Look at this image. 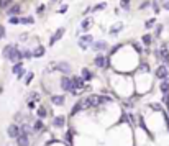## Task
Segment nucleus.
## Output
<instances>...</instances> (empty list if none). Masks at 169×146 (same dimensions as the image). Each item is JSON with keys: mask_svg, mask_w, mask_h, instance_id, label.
<instances>
[{"mask_svg": "<svg viewBox=\"0 0 169 146\" xmlns=\"http://www.w3.org/2000/svg\"><path fill=\"white\" fill-rule=\"evenodd\" d=\"M3 58H5V59H10L12 62H20L23 56H21L20 49H16L13 45H8V46L3 48Z\"/></svg>", "mask_w": 169, "mask_h": 146, "instance_id": "nucleus-1", "label": "nucleus"}, {"mask_svg": "<svg viewBox=\"0 0 169 146\" xmlns=\"http://www.w3.org/2000/svg\"><path fill=\"white\" fill-rule=\"evenodd\" d=\"M84 89H86V86H84V81L82 79H79V77H71V94H74V95H77V94H81V92H84Z\"/></svg>", "mask_w": 169, "mask_h": 146, "instance_id": "nucleus-2", "label": "nucleus"}, {"mask_svg": "<svg viewBox=\"0 0 169 146\" xmlns=\"http://www.w3.org/2000/svg\"><path fill=\"white\" fill-rule=\"evenodd\" d=\"M86 108H90V105H89V102L87 99H84V100H79L76 104V105L72 107V110H71V115H76L77 112H81V110H86Z\"/></svg>", "mask_w": 169, "mask_h": 146, "instance_id": "nucleus-3", "label": "nucleus"}, {"mask_svg": "<svg viewBox=\"0 0 169 146\" xmlns=\"http://www.w3.org/2000/svg\"><path fill=\"white\" fill-rule=\"evenodd\" d=\"M92 43H94V36H90V35H84L79 38V46L82 49H87L89 45H92Z\"/></svg>", "mask_w": 169, "mask_h": 146, "instance_id": "nucleus-4", "label": "nucleus"}, {"mask_svg": "<svg viewBox=\"0 0 169 146\" xmlns=\"http://www.w3.org/2000/svg\"><path fill=\"white\" fill-rule=\"evenodd\" d=\"M16 145H18V146H28V145H30L28 133H25V131H20V133H18V136H16Z\"/></svg>", "mask_w": 169, "mask_h": 146, "instance_id": "nucleus-5", "label": "nucleus"}, {"mask_svg": "<svg viewBox=\"0 0 169 146\" xmlns=\"http://www.w3.org/2000/svg\"><path fill=\"white\" fill-rule=\"evenodd\" d=\"M51 67L53 69L61 71V72H64V74H69V72H71V66L67 64V62H53Z\"/></svg>", "mask_w": 169, "mask_h": 146, "instance_id": "nucleus-6", "label": "nucleus"}, {"mask_svg": "<svg viewBox=\"0 0 169 146\" xmlns=\"http://www.w3.org/2000/svg\"><path fill=\"white\" fill-rule=\"evenodd\" d=\"M7 133H8V136H12V138H16L18 133H20V126L18 125H10L8 128H7Z\"/></svg>", "mask_w": 169, "mask_h": 146, "instance_id": "nucleus-7", "label": "nucleus"}, {"mask_svg": "<svg viewBox=\"0 0 169 146\" xmlns=\"http://www.w3.org/2000/svg\"><path fill=\"white\" fill-rule=\"evenodd\" d=\"M169 71L166 66H159L158 69H156V76H158V79H164V77H168Z\"/></svg>", "mask_w": 169, "mask_h": 146, "instance_id": "nucleus-8", "label": "nucleus"}, {"mask_svg": "<svg viewBox=\"0 0 169 146\" xmlns=\"http://www.w3.org/2000/svg\"><path fill=\"white\" fill-rule=\"evenodd\" d=\"M64 31H66L64 28H59V30H56V33H54V35H53V38L49 40V45H54L57 40H61V36L64 35Z\"/></svg>", "mask_w": 169, "mask_h": 146, "instance_id": "nucleus-9", "label": "nucleus"}, {"mask_svg": "<svg viewBox=\"0 0 169 146\" xmlns=\"http://www.w3.org/2000/svg\"><path fill=\"white\" fill-rule=\"evenodd\" d=\"M87 102L90 107H97L100 105V95H89L87 97Z\"/></svg>", "mask_w": 169, "mask_h": 146, "instance_id": "nucleus-10", "label": "nucleus"}, {"mask_svg": "<svg viewBox=\"0 0 169 146\" xmlns=\"http://www.w3.org/2000/svg\"><path fill=\"white\" fill-rule=\"evenodd\" d=\"M107 58L105 56H102V54H97V58H95V66L97 67H103V66H107Z\"/></svg>", "mask_w": 169, "mask_h": 146, "instance_id": "nucleus-11", "label": "nucleus"}, {"mask_svg": "<svg viewBox=\"0 0 169 146\" xmlns=\"http://www.w3.org/2000/svg\"><path fill=\"white\" fill-rule=\"evenodd\" d=\"M158 54L163 58L164 62H169V51H168V48H164V46H163V48L158 51Z\"/></svg>", "mask_w": 169, "mask_h": 146, "instance_id": "nucleus-12", "label": "nucleus"}, {"mask_svg": "<svg viewBox=\"0 0 169 146\" xmlns=\"http://www.w3.org/2000/svg\"><path fill=\"white\" fill-rule=\"evenodd\" d=\"M64 123H66L64 117H56V118L53 120V125L56 126V128H62V126H64Z\"/></svg>", "mask_w": 169, "mask_h": 146, "instance_id": "nucleus-13", "label": "nucleus"}, {"mask_svg": "<svg viewBox=\"0 0 169 146\" xmlns=\"http://www.w3.org/2000/svg\"><path fill=\"white\" fill-rule=\"evenodd\" d=\"M107 48V41H95L94 43V49L95 51H102Z\"/></svg>", "mask_w": 169, "mask_h": 146, "instance_id": "nucleus-14", "label": "nucleus"}, {"mask_svg": "<svg viewBox=\"0 0 169 146\" xmlns=\"http://www.w3.org/2000/svg\"><path fill=\"white\" fill-rule=\"evenodd\" d=\"M61 86L64 90H71V79L69 77H62L61 79Z\"/></svg>", "mask_w": 169, "mask_h": 146, "instance_id": "nucleus-15", "label": "nucleus"}, {"mask_svg": "<svg viewBox=\"0 0 169 146\" xmlns=\"http://www.w3.org/2000/svg\"><path fill=\"white\" fill-rule=\"evenodd\" d=\"M51 102L54 105H62V104H64V95H53Z\"/></svg>", "mask_w": 169, "mask_h": 146, "instance_id": "nucleus-16", "label": "nucleus"}, {"mask_svg": "<svg viewBox=\"0 0 169 146\" xmlns=\"http://www.w3.org/2000/svg\"><path fill=\"white\" fill-rule=\"evenodd\" d=\"M43 54H44V48H43V46H38V48L31 53V56H33V58H41Z\"/></svg>", "mask_w": 169, "mask_h": 146, "instance_id": "nucleus-17", "label": "nucleus"}, {"mask_svg": "<svg viewBox=\"0 0 169 146\" xmlns=\"http://www.w3.org/2000/svg\"><path fill=\"white\" fill-rule=\"evenodd\" d=\"M161 90H163L164 94H168V92H169V77H164V79H163V84H161Z\"/></svg>", "mask_w": 169, "mask_h": 146, "instance_id": "nucleus-18", "label": "nucleus"}, {"mask_svg": "<svg viewBox=\"0 0 169 146\" xmlns=\"http://www.w3.org/2000/svg\"><path fill=\"white\" fill-rule=\"evenodd\" d=\"M7 13H8V15H10V16H13V15H18V13H20V5H13V7H12V8H8V10H7Z\"/></svg>", "mask_w": 169, "mask_h": 146, "instance_id": "nucleus-19", "label": "nucleus"}, {"mask_svg": "<svg viewBox=\"0 0 169 146\" xmlns=\"http://www.w3.org/2000/svg\"><path fill=\"white\" fill-rule=\"evenodd\" d=\"M90 26H92V20H90V18H86V20L81 23V28H82V30H89Z\"/></svg>", "mask_w": 169, "mask_h": 146, "instance_id": "nucleus-20", "label": "nucleus"}, {"mask_svg": "<svg viewBox=\"0 0 169 146\" xmlns=\"http://www.w3.org/2000/svg\"><path fill=\"white\" fill-rule=\"evenodd\" d=\"M82 79L90 81V79H92V72H90L89 69H82Z\"/></svg>", "mask_w": 169, "mask_h": 146, "instance_id": "nucleus-21", "label": "nucleus"}, {"mask_svg": "<svg viewBox=\"0 0 169 146\" xmlns=\"http://www.w3.org/2000/svg\"><path fill=\"white\" fill-rule=\"evenodd\" d=\"M43 130V121L41 120H36L35 125H33V131H41Z\"/></svg>", "mask_w": 169, "mask_h": 146, "instance_id": "nucleus-22", "label": "nucleus"}, {"mask_svg": "<svg viewBox=\"0 0 169 146\" xmlns=\"http://www.w3.org/2000/svg\"><path fill=\"white\" fill-rule=\"evenodd\" d=\"M20 23H23V25H31V23H33V18H31V16H21Z\"/></svg>", "mask_w": 169, "mask_h": 146, "instance_id": "nucleus-23", "label": "nucleus"}, {"mask_svg": "<svg viewBox=\"0 0 169 146\" xmlns=\"http://www.w3.org/2000/svg\"><path fill=\"white\" fill-rule=\"evenodd\" d=\"M105 3H97V5L94 7V8H90V12H100V10H103V8H105Z\"/></svg>", "mask_w": 169, "mask_h": 146, "instance_id": "nucleus-24", "label": "nucleus"}, {"mask_svg": "<svg viewBox=\"0 0 169 146\" xmlns=\"http://www.w3.org/2000/svg\"><path fill=\"white\" fill-rule=\"evenodd\" d=\"M21 69H23V66H21V62H16V64L13 66V72H15V74H18V72H20Z\"/></svg>", "mask_w": 169, "mask_h": 146, "instance_id": "nucleus-25", "label": "nucleus"}, {"mask_svg": "<svg viewBox=\"0 0 169 146\" xmlns=\"http://www.w3.org/2000/svg\"><path fill=\"white\" fill-rule=\"evenodd\" d=\"M38 117H40V118H44V117H48V115H46V108H43V107H41L40 110H38Z\"/></svg>", "mask_w": 169, "mask_h": 146, "instance_id": "nucleus-26", "label": "nucleus"}, {"mask_svg": "<svg viewBox=\"0 0 169 146\" xmlns=\"http://www.w3.org/2000/svg\"><path fill=\"white\" fill-rule=\"evenodd\" d=\"M151 41H153L151 40V35H144L143 36V43L144 45H151Z\"/></svg>", "mask_w": 169, "mask_h": 146, "instance_id": "nucleus-27", "label": "nucleus"}, {"mask_svg": "<svg viewBox=\"0 0 169 146\" xmlns=\"http://www.w3.org/2000/svg\"><path fill=\"white\" fill-rule=\"evenodd\" d=\"M120 7H122V8H127V10H128V7H130V0H122V2H120Z\"/></svg>", "mask_w": 169, "mask_h": 146, "instance_id": "nucleus-28", "label": "nucleus"}, {"mask_svg": "<svg viewBox=\"0 0 169 146\" xmlns=\"http://www.w3.org/2000/svg\"><path fill=\"white\" fill-rule=\"evenodd\" d=\"M30 100H40V94H36V92L30 94Z\"/></svg>", "mask_w": 169, "mask_h": 146, "instance_id": "nucleus-29", "label": "nucleus"}, {"mask_svg": "<svg viewBox=\"0 0 169 146\" xmlns=\"http://www.w3.org/2000/svg\"><path fill=\"white\" fill-rule=\"evenodd\" d=\"M10 23H12V25H18V23H20V18H16V16H12V18H10Z\"/></svg>", "mask_w": 169, "mask_h": 146, "instance_id": "nucleus-30", "label": "nucleus"}, {"mask_svg": "<svg viewBox=\"0 0 169 146\" xmlns=\"http://www.w3.org/2000/svg\"><path fill=\"white\" fill-rule=\"evenodd\" d=\"M120 30H122V25L117 26V28H112V30H110V33H112V35H117V33H118Z\"/></svg>", "mask_w": 169, "mask_h": 146, "instance_id": "nucleus-31", "label": "nucleus"}, {"mask_svg": "<svg viewBox=\"0 0 169 146\" xmlns=\"http://www.w3.org/2000/svg\"><path fill=\"white\" fill-rule=\"evenodd\" d=\"M66 12H67V5H62L61 8L57 10V13H66Z\"/></svg>", "mask_w": 169, "mask_h": 146, "instance_id": "nucleus-32", "label": "nucleus"}, {"mask_svg": "<svg viewBox=\"0 0 169 146\" xmlns=\"http://www.w3.org/2000/svg\"><path fill=\"white\" fill-rule=\"evenodd\" d=\"M154 25V18H153V20H148V21H146V25H144V26H146V28H151V26H153Z\"/></svg>", "mask_w": 169, "mask_h": 146, "instance_id": "nucleus-33", "label": "nucleus"}, {"mask_svg": "<svg viewBox=\"0 0 169 146\" xmlns=\"http://www.w3.org/2000/svg\"><path fill=\"white\" fill-rule=\"evenodd\" d=\"M31 79H33V74H31V72H30V74H28V76H26L25 82H26V84H30V82H31Z\"/></svg>", "mask_w": 169, "mask_h": 146, "instance_id": "nucleus-34", "label": "nucleus"}, {"mask_svg": "<svg viewBox=\"0 0 169 146\" xmlns=\"http://www.w3.org/2000/svg\"><path fill=\"white\" fill-rule=\"evenodd\" d=\"M3 36H5V28L0 25V38H3Z\"/></svg>", "mask_w": 169, "mask_h": 146, "instance_id": "nucleus-35", "label": "nucleus"}, {"mask_svg": "<svg viewBox=\"0 0 169 146\" xmlns=\"http://www.w3.org/2000/svg\"><path fill=\"white\" fill-rule=\"evenodd\" d=\"M140 125H141V128H144V130H146V125H144V120H143V117H140Z\"/></svg>", "mask_w": 169, "mask_h": 146, "instance_id": "nucleus-36", "label": "nucleus"}, {"mask_svg": "<svg viewBox=\"0 0 169 146\" xmlns=\"http://www.w3.org/2000/svg\"><path fill=\"white\" fill-rule=\"evenodd\" d=\"M20 40L21 41H26V40H28V35H20Z\"/></svg>", "mask_w": 169, "mask_h": 146, "instance_id": "nucleus-37", "label": "nucleus"}, {"mask_svg": "<svg viewBox=\"0 0 169 146\" xmlns=\"http://www.w3.org/2000/svg\"><path fill=\"white\" fill-rule=\"evenodd\" d=\"M120 49V45H117V46H113V49H112V53H117V51Z\"/></svg>", "mask_w": 169, "mask_h": 146, "instance_id": "nucleus-38", "label": "nucleus"}, {"mask_svg": "<svg viewBox=\"0 0 169 146\" xmlns=\"http://www.w3.org/2000/svg\"><path fill=\"white\" fill-rule=\"evenodd\" d=\"M164 8H166V10H169V0H166V2H164Z\"/></svg>", "mask_w": 169, "mask_h": 146, "instance_id": "nucleus-39", "label": "nucleus"}]
</instances>
